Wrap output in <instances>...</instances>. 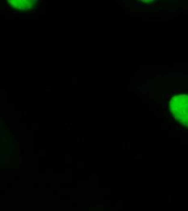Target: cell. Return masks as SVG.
Masks as SVG:
<instances>
[{
    "mask_svg": "<svg viewBox=\"0 0 188 211\" xmlns=\"http://www.w3.org/2000/svg\"><path fill=\"white\" fill-rule=\"evenodd\" d=\"M156 77H157V78H162V76L160 75V74H158V75H156Z\"/></svg>",
    "mask_w": 188,
    "mask_h": 211,
    "instance_id": "7",
    "label": "cell"
},
{
    "mask_svg": "<svg viewBox=\"0 0 188 211\" xmlns=\"http://www.w3.org/2000/svg\"><path fill=\"white\" fill-rule=\"evenodd\" d=\"M164 107H165V109H166L167 107H168V105H167L166 103H164Z\"/></svg>",
    "mask_w": 188,
    "mask_h": 211,
    "instance_id": "8",
    "label": "cell"
},
{
    "mask_svg": "<svg viewBox=\"0 0 188 211\" xmlns=\"http://www.w3.org/2000/svg\"><path fill=\"white\" fill-rule=\"evenodd\" d=\"M158 107H159V108H161V107H162V104L158 105Z\"/></svg>",
    "mask_w": 188,
    "mask_h": 211,
    "instance_id": "10",
    "label": "cell"
},
{
    "mask_svg": "<svg viewBox=\"0 0 188 211\" xmlns=\"http://www.w3.org/2000/svg\"><path fill=\"white\" fill-rule=\"evenodd\" d=\"M170 98V94H165V101H167Z\"/></svg>",
    "mask_w": 188,
    "mask_h": 211,
    "instance_id": "2",
    "label": "cell"
},
{
    "mask_svg": "<svg viewBox=\"0 0 188 211\" xmlns=\"http://www.w3.org/2000/svg\"><path fill=\"white\" fill-rule=\"evenodd\" d=\"M146 83H148V79H146Z\"/></svg>",
    "mask_w": 188,
    "mask_h": 211,
    "instance_id": "9",
    "label": "cell"
},
{
    "mask_svg": "<svg viewBox=\"0 0 188 211\" xmlns=\"http://www.w3.org/2000/svg\"><path fill=\"white\" fill-rule=\"evenodd\" d=\"M160 5H161V3H155V4H154V5H153V8L158 7V6H160Z\"/></svg>",
    "mask_w": 188,
    "mask_h": 211,
    "instance_id": "3",
    "label": "cell"
},
{
    "mask_svg": "<svg viewBox=\"0 0 188 211\" xmlns=\"http://www.w3.org/2000/svg\"><path fill=\"white\" fill-rule=\"evenodd\" d=\"M172 100H177V97H173Z\"/></svg>",
    "mask_w": 188,
    "mask_h": 211,
    "instance_id": "6",
    "label": "cell"
},
{
    "mask_svg": "<svg viewBox=\"0 0 188 211\" xmlns=\"http://www.w3.org/2000/svg\"><path fill=\"white\" fill-rule=\"evenodd\" d=\"M181 89H175V90H173V93H179L181 92Z\"/></svg>",
    "mask_w": 188,
    "mask_h": 211,
    "instance_id": "1",
    "label": "cell"
},
{
    "mask_svg": "<svg viewBox=\"0 0 188 211\" xmlns=\"http://www.w3.org/2000/svg\"><path fill=\"white\" fill-rule=\"evenodd\" d=\"M141 2H143V3H148L149 0H141Z\"/></svg>",
    "mask_w": 188,
    "mask_h": 211,
    "instance_id": "5",
    "label": "cell"
},
{
    "mask_svg": "<svg viewBox=\"0 0 188 211\" xmlns=\"http://www.w3.org/2000/svg\"><path fill=\"white\" fill-rule=\"evenodd\" d=\"M186 95H185V94H183V95L181 94V95L178 96V98H186Z\"/></svg>",
    "mask_w": 188,
    "mask_h": 211,
    "instance_id": "4",
    "label": "cell"
}]
</instances>
